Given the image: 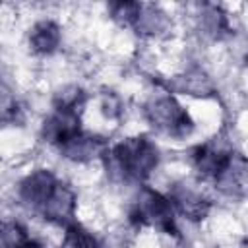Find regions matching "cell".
Returning <instances> with one entry per match:
<instances>
[{
    "label": "cell",
    "instance_id": "1",
    "mask_svg": "<svg viewBox=\"0 0 248 248\" xmlns=\"http://www.w3.org/2000/svg\"><path fill=\"white\" fill-rule=\"evenodd\" d=\"M159 153L147 138H128L110 151V167L118 170L122 178L143 180L157 167Z\"/></svg>",
    "mask_w": 248,
    "mask_h": 248
},
{
    "label": "cell",
    "instance_id": "2",
    "mask_svg": "<svg viewBox=\"0 0 248 248\" xmlns=\"http://www.w3.org/2000/svg\"><path fill=\"white\" fill-rule=\"evenodd\" d=\"M145 114L157 130L170 136H186L192 128L188 112L172 97H155L147 103Z\"/></svg>",
    "mask_w": 248,
    "mask_h": 248
},
{
    "label": "cell",
    "instance_id": "3",
    "mask_svg": "<svg viewBox=\"0 0 248 248\" xmlns=\"http://www.w3.org/2000/svg\"><path fill=\"white\" fill-rule=\"evenodd\" d=\"M134 217H138L140 223H149L167 232H174V203L157 192L147 190L140 196Z\"/></svg>",
    "mask_w": 248,
    "mask_h": 248
},
{
    "label": "cell",
    "instance_id": "4",
    "mask_svg": "<svg viewBox=\"0 0 248 248\" xmlns=\"http://www.w3.org/2000/svg\"><path fill=\"white\" fill-rule=\"evenodd\" d=\"M58 184H60V180L52 172L39 169V170L27 174L19 182V198L31 209L41 213V209L45 207V203L48 202V198L52 196V192L56 190Z\"/></svg>",
    "mask_w": 248,
    "mask_h": 248
},
{
    "label": "cell",
    "instance_id": "5",
    "mask_svg": "<svg viewBox=\"0 0 248 248\" xmlns=\"http://www.w3.org/2000/svg\"><path fill=\"white\" fill-rule=\"evenodd\" d=\"M74 209H76V198H74V192L66 186V184H58L56 190L52 192V196L48 198V202L45 203V207L41 209V215L52 223H68L74 215Z\"/></svg>",
    "mask_w": 248,
    "mask_h": 248
},
{
    "label": "cell",
    "instance_id": "6",
    "mask_svg": "<svg viewBox=\"0 0 248 248\" xmlns=\"http://www.w3.org/2000/svg\"><path fill=\"white\" fill-rule=\"evenodd\" d=\"M58 43H60V29L50 19L35 23V27L29 33V45L33 46L35 52L48 54L58 46Z\"/></svg>",
    "mask_w": 248,
    "mask_h": 248
},
{
    "label": "cell",
    "instance_id": "7",
    "mask_svg": "<svg viewBox=\"0 0 248 248\" xmlns=\"http://www.w3.org/2000/svg\"><path fill=\"white\" fill-rule=\"evenodd\" d=\"M60 151L74 159V161H89L93 159L95 155H99L103 151V141L95 136H89V134H78L74 140H70L66 145L60 147Z\"/></svg>",
    "mask_w": 248,
    "mask_h": 248
},
{
    "label": "cell",
    "instance_id": "8",
    "mask_svg": "<svg viewBox=\"0 0 248 248\" xmlns=\"http://www.w3.org/2000/svg\"><path fill=\"white\" fill-rule=\"evenodd\" d=\"M172 203L186 217H190V219H200L207 211V202L200 194H196L192 190H180V192H176L174 198H172Z\"/></svg>",
    "mask_w": 248,
    "mask_h": 248
},
{
    "label": "cell",
    "instance_id": "9",
    "mask_svg": "<svg viewBox=\"0 0 248 248\" xmlns=\"http://www.w3.org/2000/svg\"><path fill=\"white\" fill-rule=\"evenodd\" d=\"M62 248H99V244L89 231H85L79 225H70L66 229Z\"/></svg>",
    "mask_w": 248,
    "mask_h": 248
},
{
    "label": "cell",
    "instance_id": "10",
    "mask_svg": "<svg viewBox=\"0 0 248 248\" xmlns=\"http://www.w3.org/2000/svg\"><path fill=\"white\" fill-rule=\"evenodd\" d=\"M16 248H45V244L39 242V240H35V238H27V240H23L19 246H16Z\"/></svg>",
    "mask_w": 248,
    "mask_h": 248
}]
</instances>
